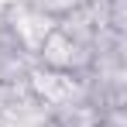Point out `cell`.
I'll return each mask as SVG.
<instances>
[{"mask_svg":"<svg viewBox=\"0 0 127 127\" xmlns=\"http://www.w3.org/2000/svg\"><path fill=\"white\" fill-rule=\"evenodd\" d=\"M0 24L10 31V38L17 41L24 55H31L34 59V52H38V45L55 31V21L52 17H45L38 7H31L28 0H14V3H7L3 10H0Z\"/></svg>","mask_w":127,"mask_h":127,"instance_id":"6da1fadb","label":"cell"},{"mask_svg":"<svg viewBox=\"0 0 127 127\" xmlns=\"http://www.w3.org/2000/svg\"><path fill=\"white\" fill-rule=\"evenodd\" d=\"M34 65L52 69V72H72V76H86L93 69V45H76L65 31H52L38 52H34Z\"/></svg>","mask_w":127,"mask_h":127,"instance_id":"7a4b0ae2","label":"cell"},{"mask_svg":"<svg viewBox=\"0 0 127 127\" xmlns=\"http://www.w3.org/2000/svg\"><path fill=\"white\" fill-rule=\"evenodd\" d=\"M103 3V31L127 34V0H100Z\"/></svg>","mask_w":127,"mask_h":127,"instance_id":"3957f363","label":"cell"}]
</instances>
